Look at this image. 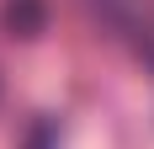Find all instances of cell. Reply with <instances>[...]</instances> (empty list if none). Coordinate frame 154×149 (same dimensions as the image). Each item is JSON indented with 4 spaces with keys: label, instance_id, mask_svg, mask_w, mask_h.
Listing matches in <instances>:
<instances>
[{
    "label": "cell",
    "instance_id": "obj_1",
    "mask_svg": "<svg viewBox=\"0 0 154 149\" xmlns=\"http://www.w3.org/2000/svg\"><path fill=\"white\" fill-rule=\"evenodd\" d=\"M5 27L16 32V37H37V32L48 27V5L43 0H5Z\"/></svg>",
    "mask_w": 154,
    "mask_h": 149
}]
</instances>
